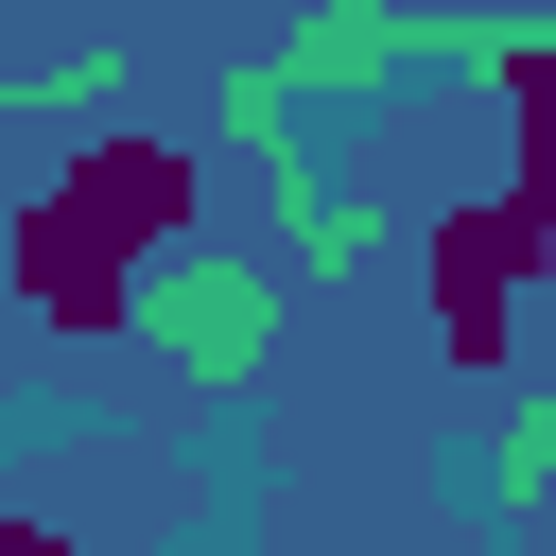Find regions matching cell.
Listing matches in <instances>:
<instances>
[{
    "instance_id": "cell-1",
    "label": "cell",
    "mask_w": 556,
    "mask_h": 556,
    "mask_svg": "<svg viewBox=\"0 0 556 556\" xmlns=\"http://www.w3.org/2000/svg\"><path fill=\"white\" fill-rule=\"evenodd\" d=\"M191 226V156L174 139H70L35 191H17V226H0V261H17V295L52 313V330H104V313H139V261Z\"/></svg>"
},
{
    "instance_id": "cell-2",
    "label": "cell",
    "mask_w": 556,
    "mask_h": 556,
    "mask_svg": "<svg viewBox=\"0 0 556 556\" xmlns=\"http://www.w3.org/2000/svg\"><path fill=\"white\" fill-rule=\"evenodd\" d=\"M139 313L191 348V382H243V348H261V278L243 261H174V278H139Z\"/></svg>"
},
{
    "instance_id": "cell-3",
    "label": "cell",
    "mask_w": 556,
    "mask_h": 556,
    "mask_svg": "<svg viewBox=\"0 0 556 556\" xmlns=\"http://www.w3.org/2000/svg\"><path fill=\"white\" fill-rule=\"evenodd\" d=\"M539 469H556V400H539V434H521V452H504V486H539Z\"/></svg>"
}]
</instances>
